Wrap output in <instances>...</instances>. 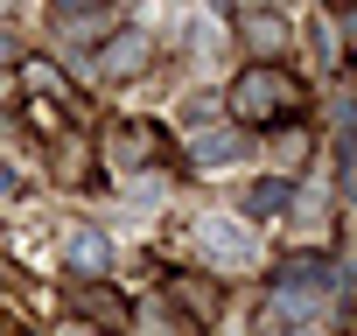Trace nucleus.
<instances>
[{
    "instance_id": "nucleus-2",
    "label": "nucleus",
    "mask_w": 357,
    "mask_h": 336,
    "mask_svg": "<svg viewBox=\"0 0 357 336\" xmlns=\"http://www.w3.org/2000/svg\"><path fill=\"white\" fill-rule=\"evenodd\" d=\"M197 245H204V259H211V266H252V259H259V238H252L238 217H204Z\"/></svg>"
},
{
    "instance_id": "nucleus-12",
    "label": "nucleus",
    "mask_w": 357,
    "mask_h": 336,
    "mask_svg": "<svg viewBox=\"0 0 357 336\" xmlns=\"http://www.w3.org/2000/svg\"><path fill=\"white\" fill-rule=\"evenodd\" d=\"M8 49H15V43H8V36H0V56H8Z\"/></svg>"
},
{
    "instance_id": "nucleus-4",
    "label": "nucleus",
    "mask_w": 357,
    "mask_h": 336,
    "mask_svg": "<svg viewBox=\"0 0 357 336\" xmlns=\"http://www.w3.org/2000/svg\"><path fill=\"white\" fill-rule=\"evenodd\" d=\"M140 56H147V36H119V43L105 49V63H98V70H105V77H133V70H140Z\"/></svg>"
},
{
    "instance_id": "nucleus-5",
    "label": "nucleus",
    "mask_w": 357,
    "mask_h": 336,
    "mask_svg": "<svg viewBox=\"0 0 357 336\" xmlns=\"http://www.w3.org/2000/svg\"><path fill=\"white\" fill-rule=\"evenodd\" d=\"M245 154V133H231V126H218V133H204L197 140V161L211 168V161H238Z\"/></svg>"
},
{
    "instance_id": "nucleus-11",
    "label": "nucleus",
    "mask_w": 357,
    "mask_h": 336,
    "mask_svg": "<svg viewBox=\"0 0 357 336\" xmlns=\"http://www.w3.org/2000/svg\"><path fill=\"white\" fill-rule=\"evenodd\" d=\"M294 336H322V329H315V322H301V329H294Z\"/></svg>"
},
{
    "instance_id": "nucleus-8",
    "label": "nucleus",
    "mask_w": 357,
    "mask_h": 336,
    "mask_svg": "<svg viewBox=\"0 0 357 336\" xmlns=\"http://www.w3.org/2000/svg\"><path fill=\"white\" fill-rule=\"evenodd\" d=\"M280 204H287V183H252V190H245V211H252V217H266V211H280Z\"/></svg>"
},
{
    "instance_id": "nucleus-1",
    "label": "nucleus",
    "mask_w": 357,
    "mask_h": 336,
    "mask_svg": "<svg viewBox=\"0 0 357 336\" xmlns=\"http://www.w3.org/2000/svg\"><path fill=\"white\" fill-rule=\"evenodd\" d=\"M329 266H315V259H294L287 273H280V287H273V315H322V301H329Z\"/></svg>"
},
{
    "instance_id": "nucleus-9",
    "label": "nucleus",
    "mask_w": 357,
    "mask_h": 336,
    "mask_svg": "<svg viewBox=\"0 0 357 336\" xmlns=\"http://www.w3.org/2000/svg\"><path fill=\"white\" fill-rule=\"evenodd\" d=\"M77 8H105V0H56V15H77Z\"/></svg>"
},
{
    "instance_id": "nucleus-10",
    "label": "nucleus",
    "mask_w": 357,
    "mask_h": 336,
    "mask_svg": "<svg viewBox=\"0 0 357 336\" xmlns=\"http://www.w3.org/2000/svg\"><path fill=\"white\" fill-rule=\"evenodd\" d=\"M8 190H15V176H8V168H0V197H8Z\"/></svg>"
},
{
    "instance_id": "nucleus-7",
    "label": "nucleus",
    "mask_w": 357,
    "mask_h": 336,
    "mask_svg": "<svg viewBox=\"0 0 357 336\" xmlns=\"http://www.w3.org/2000/svg\"><path fill=\"white\" fill-rule=\"evenodd\" d=\"M245 43H252V49H280V43H287V29H280L273 15H245Z\"/></svg>"
},
{
    "instance_id": "nucleus-3",
    "label": "nucleus",
    "mask_w": 357,
    "mask_h": 336,
    "mask_svg": "<svg viewBox=\"0 0 357 336\" xmlns=\"http://www.w3.org/2000/svg\"><path fill=\"white\" fill-rule=\"evenodd\" d=\"M273 105H294V84L273 77V70H252L238 84V112H273Z\"/></svg>"
},
{
    "instance_id": "nucleus-6",
    "label": "nucleus",
    "mask_w": 357,
    "mask_h": 336,
    "mask_svg": "<svg viewBox=\"0 0 357 336\" xmlns=\"http://www.w3.org/2000/svg\"><path fill=\"white\" fill-rule=\"evenodd\" d=\"M105 259H112V252H105V238H91V231H77V238H70V266L105 273Z\"/></svg>"
}]
</instances>
